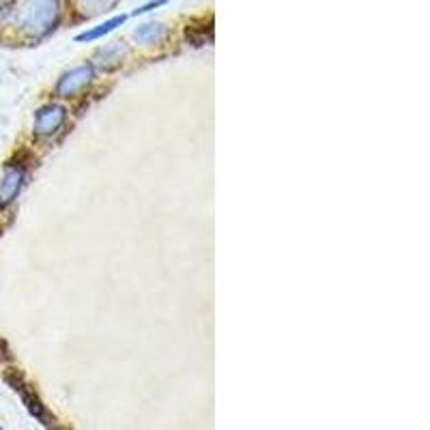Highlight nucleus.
I'll return each mask as SVG.
<instances>
[{
    "label": "nucleus",
    "instance_id": "obj_1",
    "mask_svg": "<svg viewBox=\"0 0 430 430\" xmlns=\"http://www.w3.org/2000/svg\"><path fill=\"white\" fill-rule=\"evenodd\" d=\"M61 16L58 0H20L14 9V24L31 35H46Z\"/></svg>",
    "mask_w": 430,
    "mask_h": 430
},
{
    "label": "nucleus",
    "instance_id": "obj_5",
    "mask_svg": "<svg viewBox=\"0 0 430 430\" xmlns=\"http://www.w3.org/2000/svg\"><path fill=\"white\" fill-rule=\"evenodd\" d=\"M127 46L123 41H115L110 46H105L103 50H99L95 54V63L101 67V69H115L123 63V58L127 56Z\"/></svg>",
    "mask_w": 430,
    "mask_h": 430
},
{
    "label": "nucleus",
    "instance_id": "obj_3",
    "mask_svg": "<svg viewBox=\"0 0 430 430\" xmlns=\"http://www.w3.org/2000/svg\"><path fill=\"white\" fill-rule=\"evenodd\" d=\"M95 78V71L90 65H80L67 73H63V78L56 84V95L61 97H75L78 93H82Z\"/></svg>",
    "mask_w": 430,
    "mask_h": 430
},
{
    "label": "nucleus",
    "instance_id": "obj_4",
    "mask_svg": "<svg viewBox=\"0 0 430 430\" xmlns=\"http://www.w3.org/2000/svg\"><path fill=\"white\" fill-rule=\"evenodd\" d=\"M24 177H26V170L20 164H9L5 168L3 179H0V209L9 206L18 198V194L24 185Z\"/></svg>",
    "mask_w": 430,
    "mask_h": 430
},
{
    "label": "nucleus",
    "instance_id": "obj_6",
    "mask_svg": "<svg viewBox=\"0 0 430 430\" xmlns=\"http://www.w3.org/2000/svg\"><path fill=\"white\" fill-rule=\"evenodd\" d=\"M134 37L142 46H157L168 37V28L159 22H149V24H142L140 28H136Z\"/></svg>",
    "mask_w": 430,
    "mask_h": 430
},
{
    "label": "nucleus",
    "instance_id": "obj_10",
    "mask_svg": "<svg viewBox=\"0 0 430 430\" xmlns=\"http://www.w3.org/2000/svg\"><path fill=\"white\" fill-rule=\"evenodd\" d=\"M166 3H168V0H151L149 5H145V7L136 9L134 14H136V16H142V14H149L151 9H155V7H162V5H166Z\"/></svg>",
    "mask_w": 430,
    "mask_h": 430
},
{
    "label": "nucleus",
    "instance_id": "obj_7",
    "mask_svg": "<svg viewBox=\"0 0 430 430\" xmlns=\"http://www.w3.org/2000/svg\"><path fill=\"white\" fill-rule=\"evenodd\" d=\"M125 20H127V16H115V18L105 20V22L99 24V26H93V28H88V31L80 33V35L75 37V41H97V39H101V37H105V35H110L112 31H117L121 24H125Z\"/></svg>",
    "mask_w": 430,
    "mask_h": 430
},
{
    "label": "nucleus",
    "instance_id": "obj_9",
    "mask_svg": "<svg viewBox=\"0 0 430 430\" xmlns=\"http://www.w3.org/2000/svg\"><path fill=\"white\" fill-rule=\"evenodd\" d=\"M16 389H20V392H22V398H24V402H26L28 411H31L33 415H37L39 419H43V417H46V411H43V407H41L39 398H37V396H33L31 392L22 389V387H16Z\"/></svg>",
    "mask_w": 430,
    "mask_h": 430
},
{
    "label": "nucleus",
    "instance_id": "obj_11",
    "mask_svg": "<svg viewBox=\"0 0 430 430\" xmlns=\"http://www.w3.org/2000/svg\"><path fill=\"white\" fill-rule=\"evenodd\" d=\"M0 430H3V428H0Z\"/></svg>",
    "mask_w": 430,
    "mask_h": 430
},
{
    "label": "nucleus",
    "instance_id": "obj_2",
    "mask_svg": "<svg viewBox=\"0 0 430 430\" xmlns=\"http://www.w3.org/2000/svg\"><path fill=\"white\" fill-rule=\"evenodd\" d=\"M65 119H67V110H65L63 105H58V103H48V105H41L39 110H37L33 130H35L37 136L48 138V136H54V134L63 127Z\"/></svg>",
    "mask_w": 430,
    "mask_h": 430
},
{
    "label": "nucleus",
    "instance_id": "obj_8",
    "mask_svg": "<svg viewBox=\"0 0 430 430\" xmlns=\"http://www.w3.org/2000/svg\"><path fill=\"white\" fill-rule=\"evenodd\" d=\"M115 5H117V0H78V7H80L86 16H95V14L110 11Z\"/></svg>",
    "mask_w": 430,
    "mask_h": 430
}]
</instances>
